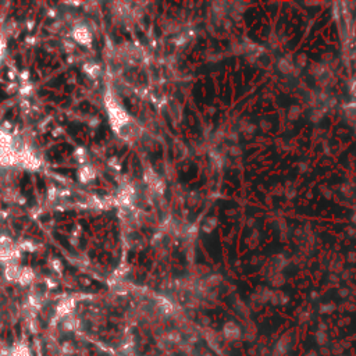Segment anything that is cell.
<instances>
[{
	"instance_id": "obj_6",
	"label": "cell",
	"mask_w": 356,
	"mask_h": 356,
	"mask_svg": "<svg viewBox=\"0 0 356 356\" xmlns=\"http://www.w3.org/2000/svg\"><path fill=\"white\" fill-rule=\"evenodd\" d=\"M239 334H241V331H239L238 325L235 323H227L224 325V335L228 340H237L239 337Z\"/></svg>"
},
{
	"instance_id": "obj_8",
	"label": "cell",
	"mask_w": 356,
	"mask_h": 356,
	"mask_svg": "<svg viewBox=\"0 0 356 356\" xmlns=\"http://www.w3.org/2000/svg\"><path fill=\"white\" fill-rule=\"evenodd\" d=\"M72 305L74 303L71 302V301H65V302H63L61 305H60L59 308V313L60 314H67L71 312V309H72Z\"/></svg>"
},
{
	"instance_id": "obj_2",
	"label": "cell",
	"mask_w": 356,
	"mask_h": 356,
	"mask_svg": "<svg viewBox=\"0 0 356 356\" xmlns=\"http://www.w3.org/2000/svg\"><path fill=\"white\" fill-rule=\"evenodd\" d=\"M72 38H74L80 45H84V46H90V43H92V33H90L89 29H88L85 25H82V24H80V25H77V27L74 28V31H72Z\"/></svg>"
},
{
	"instance_id": "obj_4",
	"label": "cell",
	"mask_w": 356,
	"mask_h": 356,
	"mask_svg": "<svg viewBox=\"0 0 356 356\" xmlns=\"http://www.w3.org/2000/svg\"><path fill=\"white\" fill-rule=\"evenodd\" d=\"M33 278H35V274H33V270L31 267H22L20 277H18V282L21 285H28L33 281Z\"/></svg>"
},
{
	"instance_id": "obj_7",
	"label": "cell",
	"mask_w": 356,
	"mask_h": 356,
	"mask_svg": "<svg viewBox=\"0 0 356 356\" xmlns=\"http://www.w3.org/2000/svg\"><path fill=\"white\" fill-rule=\"evenodd\" d=\"M84 71H85V74H88L89 77L96 78L97 75L100 74V67L95 63H88V64L84 65Z\"/></svg>"
},
{
	"instance_id": "obj_9",
	"label": "cell",
	"mask_w": 356,
	"mask_h": 356,
	"mask_svg": "<svg viewBox=\"0 0 356 356\" xmlns=\"http://www.w3.org/2000/svg\"><path fill=\"white\" fill-rule=\"evenodd\" d=\"M316 337H317V342H319V344H324V342H325V334H323L321 331H320V333H317V335H316Z\"/></svg>"
},
{
	"instance_id": "obj_1",
	"label": "cell",
	"mask_w": 356,
	"mask_h": 356,
	"mask_svg": "<svg viewBox=\"0 0 356 356\" xmlns=\"http://www.w3.org/2000/svg\"><path fill=\"white\" fill-rule=\"evenodd\" d=\"M104 100H106V107H107V113H109V118H110V124H112L114 132L124 141H129V142L138 138L141 135L139 125L129 117V114L118 104L117 102L114 100L112 93H107Z\"/></svg>"
},
{
	"instance_id": "obj_3",
	"label": "cell",
	"mask_w": 356,
	"mask_h": 356,
	"mask_svg": "<svg viewBox=\"0 0 356 356\" xmlns=\"http://www.w3.org/2000/svg\"><path fill=\"white\" fill-rule=\"evenodd\" d=\"M20 273H21V269L17 266V264H14V263L7 264L4 269V277L9 281H18Z\"/></svg>"
},
{
	"instance_id": "obj_10",
	"label": "cell",
	"mask_w": 356,
	"mask_h": 356,
	"mask_svg": "<svg viewBox=\"0 0 356 356\" xmlns=\"http://www.w3.org/2000/svg\"><path fill=\"white\" fill-rule=\"evenodd\" d=\"M306 356H317V355H316L314 352H309V353H308V355H306Z\"/></svg>"
},
{
	"instance_id": "obj_5",
	"label": "cell",
	"mask_w": 356,
	"mask_h": 356,
	"mask_svg": "<svg viewBox=\"0 0 356 356\" xmlns=\"http://www.w3.org/2000/svg\"><path fill=\"white\" fill-rule=\"evenodd\" d=\"M78 177L82 182H89L95 178V170L92 166H82L78 171Z\"/></svg>"
}]
</instances>
